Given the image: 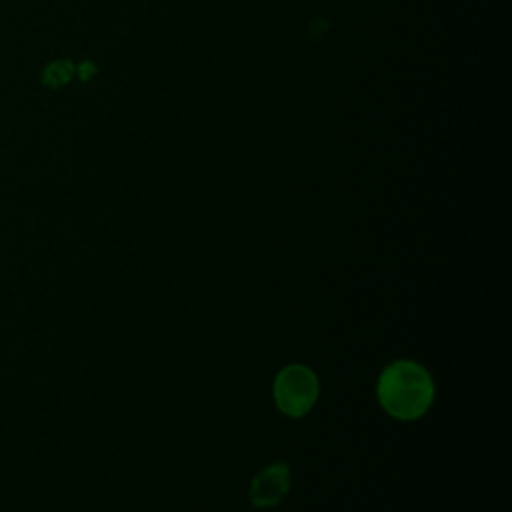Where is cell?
I'll return each instance as SVG.
<instances>
[{
	"label": "cell",
	"mask_w": 512,
	"mask_h": 512,
	"mask_svg": "<svg viewBox=\"0 0 512 512\" xmlns=\"http://www.w3.org/2000/svg\"><path fill=\"white\" fill-rule=\"evenodd\" d=\"M290 488V470L284 462H276L266 466L258 476L252 480L250 486V500L258 508L276 506Z\"/></svg>",
	"instance_id": "obj_3"
},
{
	"label": "cell",
	"mask_w": 512,
	"mask_h": 512,
	"mask_svg": "<svg viewBox=\"0 0 512 512\" xmlns=\"http://www.w3.org/2000/svg\"><path fill=\"white\" fill-rule=\"evenodd\" d=\"M376 394L390 416L398 420H414L430 408L434 400V384L420 364L398 360L382 370Z\"/></svg>",
	"instance_id": "obj_1"
},
{
	"label": "cell",
	"mask_w": 512,
	"mask_h": 512,
	"mask_svg": "<svg viewBox=\"0 0 512 512\" xmlns=\"http://www.w3.org/2000/svg\"><path fill=\"white\" fill-rule=\"evenodd\" d=\"M316 398L318 380L314 372L302 364L286 366L274 380V400L286 416H304L314 406Z\"/></svg>",
	"instance_id": "obj_2"
}]
</instances>
